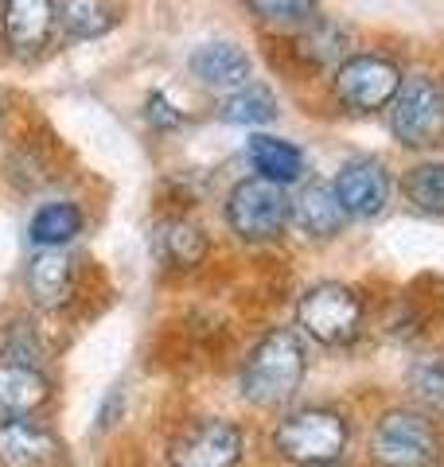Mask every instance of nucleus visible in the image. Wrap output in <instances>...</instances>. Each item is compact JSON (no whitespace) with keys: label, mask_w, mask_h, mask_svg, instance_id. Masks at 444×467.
<instances>
[{"label":"nucleus","mask_w":444,"mask_h":467,"mask_svg":"<svg viewBox=\"0 0 444 467\" xmlns=\"http://www.w3.org/2000/svg\"><path fill=\"white\" fill-rule=\"evenodd\" d=\"M304 370H308V355L301 335L292 327H273L258 339V347L249 350L242 367V398L258 409L285 405L301 389Z\"/></svg>","instance_id":"f257e3e1"},{"label":"nucleus","mask_w":444,"mask_h":467,"mask_svg":"<svg viewBox=\"0 0 444 467\" xmlns=\"http://www.w3.org/2000/svg\"><path fill=\"white\" fill-rule=\"evenodd\" d=\"M273 448L292 467H335L347 448V420L323 405L296 409L277 425Z\"/></svg>","instance_id":"f03ea898"},{"label":"nucleus","mask_w":444,"mask_h":467,"mask_svg":"<svg viewBox=\"0 0 444 467\" xmlns=\"http://www.w3.org/2000/svg\"><path fill=\"white\" fill-rule=\"evenodd\" d=\"M370 460L378 467H433L440 460V432L418 409H390L370 432Z\"/></svg>","instance_id":"7ed1b4c3"},{"label":"nucleus","mask_w":444,"mask_h":467,"mask_svg":"<svg viewBox=\"0 0 444 467\" xmlns=\"http://www.w3.org/2000/svg\"><path fill=\"white\" fill-rule=\"evenodd\" d=\"M296 324L320 347H347L363 331V296L347 285H312L296 300Z\"/></svg>","instance_id":"20e7f679"},{"label":"nucleus","mask_w":444,"mask_h":467,"mask_svg":"<svg viewBox=\"0 0 444 467\" xmlns=\"http://www.w3.org/2000/svg\"><path fill=\"white\" fill-rule=\"evenodd\" d=\"M390 129L406 149H437L444 140V90L437 78H406L390 101Z\"/></svg>","instance_id":"39448f33"},{"label":"nucleus","mask_w":444,"mask_h":467,"mask_svg":"<svg viewBox=\"0 0 444 467\" xmlns=\"http://www.w3.org/2000/svg\"><path fill=\"white\" fill-rule=\"evenodd\" d=\"M402 67L386 55H354L335 70V101L351 113H378L402 90Z\"/></svg>","instance_id":"423d86ee"},{"label":"nucleus","mask_w":444,"mask_h":467,"mask_svg":"<svg viewBox=\"0 0 444 467\" xmlns=\"http://www.w3.org/2000/svg\"><path fill=\"white\" fill-rule=\"evenodd\" d=\"M227 223L242 242H273L289 223V199L280 183L254 175L242 180L227 199Z\"/></svg>","instance_id":"0eeeda50"},{"label":"nucleus","mask_w":444,"mask_h":467,"mask_svg":"<svg viewBox=\"0 0 444 467\" xmlns=\"http://www.w3.org/2000/svg\"><path fill=\"white\" fill-rule=\"evenodd\" d=\"M242 460V429L230 420H191L168 441L172 467H238Z\"/></svg>","instance_id":"6e6552de"},{"label":"nucleus","mask_w":444,"mask_h":467,"mask_svg":"<svg viewBox=\"0 0 444 467\" xmlns=\"http://www.w3.org/2000/svg\"><path fill=\"white\" fill-rule=\"evenodd\" d=\"M335 195L351 218H378L390 202V171L378 156H351L335 175Z\"/></svg>","instance_id":"1a4fd4ad"},{"label":"nucleus","mask_w":444,"mask_h":467,"mask_svg":"<svg viewBox=\"0 0 444 467\" xmlns=\"http://www.w3.org/2000/svg\"><path fill=\"white\" fill-rule=\"evenodd\" d=\"M5 39L12 51H43L51 43V32L58 24L55 0H5Z\"/></svg>","instance_id":"9d476101"},{"label":"nucleus","mask_w":444,"mask_h":467,"mask_svg":"<svg viewBox=\"0 0 444 467\" xmlns=\"http://www.w3.org/2000/svg\"><path fill=\"white\" fill-rule=\"evenodd\" d=\"M289 218L301 226L308 238H335L347 226V211L339 202L332 183H304L296 199H289Z\"/></svg>","instance_id":"9b49d317"},{"label":"nucleus","mask_w":444,"mask_h":467,"mask_svg":"<svg viewBox=\"0 0 444 467\" xmlns=\"http://www.w3.org/2000/svg\"><path fill=\"white\" fill-rule=\"evenodd\" d=\"M51 398V382L39 367L0 362V420H24Z\"/></svg>","instance_id":"f8f14e48"},{"label":"nucleus","mask_w":444,"mask_h":467,"mask_svg":"<svg viewBox=\"0 0 444 467\" xmlns=\"http://www.w3.org/2000/svg\"><path fill=\"white\" fill-rule=\"evenodd\" d=\"M187 67L196 82L218 94H230L249 82V55L242 47H234V43H203V47L191 51Z\"/></svg>","instance_id":"ddd939ff"},{"label":"nucleus","mask_w":444,"mask_h":467,"mask_svg":"<svg viewBox=\"0 0 444 467\" xmlns=\"http://www.w3.org/2000/svg\"><path fill=\"white\" fill-rule=\"evenodd\" d=\"M24 285H27V296H32L39 308H63L74 292V265L63 250H39L32 257V265L24 273Z\"/></svg>","instance_id":"4468645a"},{"label":"nucleus","mask_w":444,"mask_h":467,"mask_svg":"<svg viewBox=\"0 0 444 467\" xmlns=\"http://www.w3.org/2000/svg\"><path fill=\"white\" fill-rule=\"evenodd\" d=\"M55 436L32 420H0V467H48L55 460Z\"/></svg>","instance_id":"2eb2a0df"},{"label":"nucleus","mask_w":444,"mask_h":467,"mask_svg":"<svg viewBox=\"0 0 444 467\" xmlns=\"http://www.w3.org/2000/svg\"><path fill=\"white\" fill-rule=\"evenodd\" d=\"M246 160H249V168H254L261 180L280 183V187L296 183L304 175V152L296 149L292 140H280V137H270V133L249 137Z\"/></svg>","instance_id":"dca6fc26"},{"label":"nucleus","mask_w":444,"mask_h":467,"mask_svg":"<svg viewBox=\"0 0 444 467\" xmlns=\"http://www.w3.org/2000/svg\"><path fill=\"white\" fill-rule=\"evenodd\" d=\"M79 234H82V211L67 199L39 207L32 214V226H27V238H32L36 250H63Z\"/></svg>","instance_id":"f3484780"},{"label":"nucleus","mask_w":444,"mask_h":467,"mask_svg":"<svg viewBox=\"0 0 444 467\" xmlns=\"http://www.w3.org/2000/svg\"><path fill=\"white\" fill-rule=\"evenodd\" d=\"M156 245H160V254H164V261H172V265L196 269L206 257V230L187 223V218H164V223L156 226Z\"/></svg>","instance_id":"a211bd4d"},{"label":"nucleus","mask_w":444,"mask_h":467,"mask_svg":"<svg viewBox=\"0 0 444 467\" xmlns=\"http://www.w3.org/2000/svg\"><path fill=\"white\" fill-rule=\"evenodd\" d=\"M218 117L227 125H270L277 117V98H273L270 86L246 82V86H238V90H230L227 98H222Z\"/></svg>","instance_id":"6ab92c4d"},{"label":"nucleus","mask_w":444,"mask_h":467,"mask_svg":"<svg viewBox=\"0 0 444 467\" xmlns=\"http://www.w3.org/2000/svg\"><path fill=\"white\" fill-rule=\"evenodd\" d=\"M344 51H347V32L335 20H304V32L296 39V55L308 67L328 70L344 58Z\"/></svg>","instance_id":"aec40b11"},{"label":"nucleus","mask_w":444,"mask_h":467,"mask_svg":"<svg viewBox=\"0 0 444 467\" xmlns=\"http://www.w3.org/2000/svg\"><path fill=\"white\" fill-rule=\"evenodd\" d=\"M402 192L413 211L421 214H444V164L440 160H421L402 180Z\"/></svg>","instance_id":"412c9836"},{"label":"nucleus","mask_w":444,"mask_h":467,"mask_svg":"<svg viewBox=\"0 0 444 467\" xmlns=\"http://www.w3.org/2000/svg\"><path fill=\"white\" fill-rule=\"evenodd\" d=\"M113 5L110 0H63L58 5V24L67 27L70 39H98L113 27Z\"/></svg>","instance_id":"4be33fe9"},{"label":"nucleus","mask_w":444,"mask_h":467,"mask_svg":"<svg viewBox=\"0 0 444 467\" xmlns=\"http://www.w3.org/2000/svg\"><path fill=\"white\" fill-rule=\"evenodd\" d=\"M406 386L428 413L444 417V355H421L409 362L406 370Z\"/></svg>","instance_id":"5701e85b"},{"label":"nucleus","mask_w":444,"mask_h":467,"mask_svg":"<svg viewBox=\"0 0 444 467\" xmlns=\"http://www.w3.org/2000/svg\"><path fill=\"white\" fill-rule=\"evenodd\" d=\"M246 5L265 24H304L312 20L316 0H246Z\"/></svg>","instance_id":"b1692460"},{"label":"nucleus","mask_w":444,"mask_h":467,"mask_svg":"<svg viewBox=\"0 0 444 467\" xmlns=\"http://www.w3.org/2000/svg\"><path fill=\"white\" fill-rule=\"evenodd\" d=\"M0 362H20V367H36L39 362V343L27 324H12L0 335Z\"/></svg>","instance_id":"393cba45"},{"label":"nucleus","mask_w":444,"mask_h":467,"mask_svg":"<svg viewBox=\"0 0 444 467\" xmlns=\"http://www.w3.org/2000/svg\"><path fill=\"white\" fill-rule=\"evenodd\" d=\"M144 117H148V125H153V129H164V133L184 121V113L175 109L164 94H153V98H148V109H144Z\"/></svg>","instance_id":"a878e982"}]
</instances>
